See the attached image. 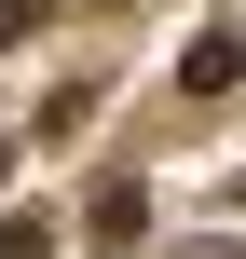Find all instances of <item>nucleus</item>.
<instances>
[{
  "mask_svg": "<svg viewBox=\"0 0 246 259\" xmlns=\"http://www.w3.org/2000/svg\"><path fill=\"white\" fill-rule=\"evenodd\" d=\"M0 259H55V232L41 219H0Z\"/></svg>",
  "mask_w": 246,
  "mask_h": 259,
  "instance_id": "nucleus-1",
  "label": "nucleus"
}]
</instances>
